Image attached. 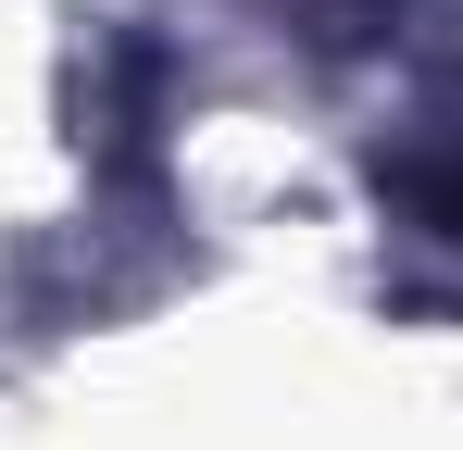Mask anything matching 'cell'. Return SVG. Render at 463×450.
<instances>
[{
  "mask_svg": "<svg viewBox=\"0 0 463 450\" xmlns=\"http://www.w3.org/2000/svg\"><path fill=\"white\" fill-rule=\"evenodd\" d=\"M413 201H426V213H439V225L463 238V163H439V175H413Z\"/></svg>",
  "mask_w": 463,
  "mask_h": 450,
  "instance_id": "6da1fadb",
  "label": "cell"
}]
</instances>
